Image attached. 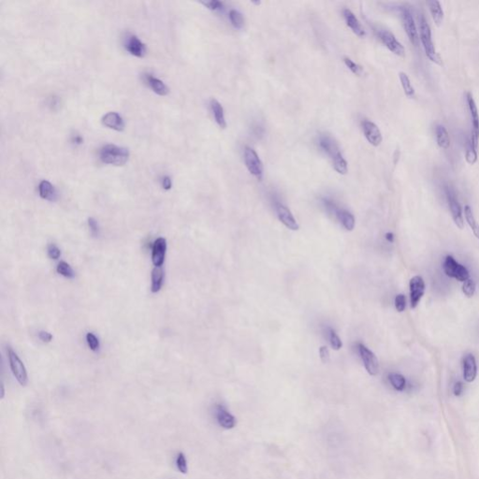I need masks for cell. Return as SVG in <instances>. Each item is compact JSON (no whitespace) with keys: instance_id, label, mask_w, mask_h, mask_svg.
Listing matches in <instances>:
<instances>
[{"instance_id":"1","label":"cell","mask_w":479,"mask_h":479,"mask_svg":"<svg viewBox=\"0 0 479 479\" xmlns=\"http://www.w3.org/2000/svg\"><path fill=\"white\" fill-rule=\"evenodd\" d=\"M318 144L323 152L329 155L334 170L340 174H346L348 172L347 162L344 158L342 153L340 152L339 147L334 140L327 134L319 136Z\"/></svg>"},{"instance_id":"2","label":"cell","mask_w":479,"mask_h":479,"mask_svg":"<svg viewBox=\"0 0 479 479\" xmlns=\"http://www.w3.org/2000/svg\"><path fill=\"white\" fill-rule=\"evenodd\" d=\"M129 150L124 147H119L115 144H107L99 151V158L103 163L123 166L128 162Z\"/></svg>"},{"instance_id":"3","label":"cell","mask_w":479,"mask_h":479,"mask_svg":"<svg viewBox=\"0 0 479 479\" xmlns=\"http://www.w3.org/2000/svg\"><path fill=\"white\" fill-rule=\"evenodd\" d=\"M420 35H421V43L424 48L425 54L427 57L433 63L441 64V59L436 53L435 47L433 45V38H432V30L430 24L427 22L424 16H421L420 20Z\"/></svg>"},{"instance_id":"4","label":"cell","mask_w":479,"mask_h":479,"mask_svg":"<svg viewBox=\"0 0 479 479\" xmlns=\"http://www.w3.org/2000/svg\"><path fill=\"white\" fill-rule=\"evenodd\" d=\"M467 103L472 123V134L469 142L473 145L475 149L478 150L479 142V113L477 103L471 93L467 94Z\"/></svg>"},{"instance_id":"5","label":"cell","mask_w":479,"mask_h":479,"mask_svg":"<svg viewBox=\"0 0 479 479\" xmlns=\"http://www.w3.org/2000/svg\"><path fill=\"white\" fill-rule=\"evenodd\" d=\"M8 358H9L10 367H11L13 376L16 378V380L18 381V383L21 386H26L27 382H28V376H27L26 369L23 365V362L18 357V355L12 350L11 347L8 348Z\"/></svg>"},{"instance_id":"6","label":"cell","mask_w":479,"mask_h":479,"mask_svg":"<svg viewBox=\"0 0 479 479\" xmlns=\"http://www.w3.org/2000/svg\"><path fill=\"white\" fill-rule=\"evenodd\" d=\"M443 268H444V273L448 277L455 278L460 282H465L469 279L468 269L463 265L458 263L454 259V257L451 256H447L444 258Z\"/></svg>"},{"instance_id":"7","label":"cell","mask_w":479,"mask_h":479,"mask_svg":"<svg viewBox=\"0 0 479 479\" xmlns=\"http://www.w3.org/2000/svg\"><path fill=\"white\" fill-rule=\"evenodd\" d=\"M245 163L248 172L257 180L261 181L263 177V164L257 152L248 146L245 148Z\"/></svg>"},{"instance_id":"8","label":"cell","mask_w":479,"mask_h":479,"mask_svg":"<svg viewBox=\"0 0 479 479\" xmlns=\"http://www.w3.org/2000/svg\"><path fill=\"white\" fill-rule=\"evenodd\" d=\"M401 16L404 30L409 38L410 41L417 46L419 42V33L412 12L407 7H402L401 8Z\"/></svg>"},{"instance_id":"9","label":"cell","mask_w":479,"mask_h":479,"mask_svg":"<svg viewBox=\"0 0 479 479\" xmlns=\"http://www.w3.org/2000/svg\"><path fill=\"white\" fill-rule=\"evenodd\" d=\"M379 38L383 42V44L394 55L401 57H405V49L402 45L401 42H399L395 36L393 35L390 31L387 30H380L378 32Z\"/></svg>"},{"instance_id":"10","label":"cell","mask_w":479,"mask_h":479,"mask_svg":"<svg viewBox=\"0 0 479 479\" xmlns=\"http://www.w3.org/2000/svg\"><path fill=\"white\" fill-rule=\"evenodd\" d=\"M358 346L366 371L371 375H376L379 371V363L376 356L363 344H359Z\"/></svg>"},{"instance_id":"11","label":"cell","mask_w":479,"mask_h":479,"mask_svg":"<svg viewBox=\"0 0 479 479\" xmlns=\"http://www.w3.org/2000/svg\"><path fill=\"white\" fill-rule=\"evenodd\" d=\"M410 304L411 308L415 309L421 301L425 293V282L421 276H414L409 283Z\"/></svg>"},{"instance_id":"12","label":"cell","mask_w":479,"mask_h":479,"mask_svg":"<svg viewBox=\"0 0 479 479\" xmlns=\"http://www.w3.org/2000/svg\"><path fill=\"white\" fill-rule=\"evenodd\" d=\"M446 198L454 222L456 224L457 227L462 229L464 226V221H463L461 207L457 199L454 191L449 187H446Z\"/></svg>"},{"instance_id":"13","label":"cell","mask_w":479,"mask_h":479,"mask_svg":"<svg viewBox=\"0 0 479 479\" xmlns=\"http://www.w3.org/2000/svg\"><path fill=\"white\" fill-rule=\"evenodd\" d=\"M363 130L365 138L373 146L376 147L381 144L383 137L380 129H378V127L374 123L368 120L363 121Z\"/></svg>"},{"instance_id":"14","label":"cell","mask_w":479,"mask_h":479,"mask_svg":"<svg viewBox=\"0 0 479 479\" xmlns=\"http://www.w3.org/2000/svg\"><path fill=\"white\" fill-rule=\"evenodd\" d=\"M167 251V241L165 238H157L153 244L152 248V262L154 267H162L165 262Z\"/></svg>"},{"instance_id":"15","label":"cell","mask_w":479,"mask_h":479,"mask_svg":"<svg viewBox=\"0 0 479 479\" xmlns=\"http://www.w3.org/2000/svg\"><path fill=\"white\" fill-rule=\"evenodd\" d=\"M463 378L468 383L475 381L478 375V365L476 358L473 354H467L462 362Z\"/></svg>"},{"instance_id":"16","label":"cell","mask_w":479,"mask_h":479,"mask_svg":"<svg viewBox=\"0 0 479 479\" xmlns=\"http://www.w3.org/2000/svg\"><path fill=\"white\" fill-rule=\"evenodd\" d=\"M275 209H276L277 216H278L279 220L287 229H289L291 230H299V225L296 221V219L294 218L291 211L287 207H286L285 205H283L281 203H276Z\"/></svg>"},{"instance_id":"17","label":"cell","mask_w":479,"mask_h":479,"mask_svg":"<svg viewBox=\"0 0 479 479\" xmlns=\"http://www.w3.org/2000/svg\"><path fill=\"white\" fill-rule=\"evenodd\" d=\"M216 419L218 424L226 430L233 429L237 424V421L233 415H231L223 405L216 407Z\"/></svg>"},{"instance_id":"18","label":"cell","mask_w":479,"mask_h":479,"mask_svg":"<svg viewBox=\"0 0 479 479\" xmlns=\"http://www.w3.org/2000/svg\"><path fill=\"white\" fill-rule=\"evenodd\" d=\"M101 122L109 129H114L116 131H123L125 129V122L123 118L119 114L115 112L106 114L105 115L102 117Z\"/></svg>"},{"instance_id":"19","label":"cell","mask_w":479,"mask_h":479,"mask_svg":"<svg viewBox=\"0 0 479 479\" xmlns=\"http://www.w3.org/2000/svg\"><path fill=\"white\" fill-rule=\"evenodd\" d=\"M125 45L128 52H129L132 56L138 57H143L146 52V47L144 45V43H142L139 39V38L136 36H129L127 38V42Z\"/></svg>"},{"instance_id":"20","label":"cell","mask_w":479,"mask_h":479,"mask_svg":"<svg viewBox=\"0 0 479 479\" xmlns=\"http://www.w3.org/2000/svg\"><path fill=\"white\" fill-rule=\"evenodd\" d=\"M343 14H344L346 25L358 37L365 36V30H364L362 23H360L358 18L355 16V14L353 12H351L350 10L345 9L343 12Z\"/></svg>"},{"instance_id":"21","label":"cell","mask_w":479,"mask_h":479,"mask_svg":"<svg viewBox=\"0 0 479 479\" xmlns=\"http://www.w3.org/2000/svg\"><path fill=\"white\" fill-rule=\"evenodd\" d=\"M336 217L338 218L340 222L342 223L343 227L346 230H353L354 228H355V217L354 215L349 212L348 211L344 210V209H340V208H337L336 210L334 211L333 212Z\"/></svg>"},{"instance_id":"22","label":"cell","mask_w":479,"mask_h":479,"mask_svg":"<svg viewBox=\"0 0 479 479\" xmlns=\"http://www.w3.org/2000/svg\"><path fill=\"white\" fill-rule=\"evenodd\" d=\"M38 194L40 198L50 201H54L57 199V191L54 186L46 180H43L38 185Z\"/></svg>"},{"instance_id":"23","label":"cell","mask_w":479,"mask_h":479,"mask_svg":"<svg viewBox=\"0 0 479 479\" xmlns=\"http://www.w3.org/2000/svg\"><path fill=\"white\" fill-rule=\"evenodd\" d=\"M211 108L212 115H213L216 124L221 129H226L227 128V122L225 119L224 109H223L222 105L216 99H211Z\"/></svg>"},{"instance_id":"24","label":"cell","mask_w":479,"mask_h":479,"mask_svg":"<svg viewBox=\"0 0 479 479\" xmlns=\"http://www.w3.org/2000/svg\"><path fill=\"white\" fill-rule=\"evenodd\" d=\"M146 82H148V84L152 88L153 91L157 95L166 96L170 92L169 87L161 80L153 77L151 74L146 75Z\"/></svg>"},{"instance_id":"25","label":"cell","mask_w":479,"mask_h":479,"mask_svg":"<svg viewBox=\"0 0 479 479\" xmlns=\"http://www.w3.org/2000/svg\"><path fill=\"white\" fill-rule=\"evenodd\" d=\"M433 20L436 25L440 26L444 21V11L439 1H429L428 3Z\"/></svg>"},{"instance_id":"26","label":"cell","mask_w":479,"mask_h":479,"mask_svg":"<svg viewBox=\"0 0 479 479\" xmlns=\"http://www.w3.org/2000/svg\"><path fill=\"white\" fill-rule=\"evenodd\" d=\"M435 135H436V141L437 144L440 148L442 149H448L450 146V138L449 134L447 132L446 129L442 125H438L435 129Z\"/></svg>"},{"instance_id":"27","label":"cell","mask_w":479,"mask_h":479,"mask_svg":"<svg viewBox=\"0 0 479 479\" xmlns=\"http://www.w3.org/2000/svg\"><path fill=\"white\" fill-rule=\"evenodd\" d=\"M151 279V291L153 293L159 292L163 285L164 270L162 267H154L153 269Z\"/></svg>"},{"instance_id":"28","label":"cell","mask_w":479,"mask_h":479,"mask_svg":"<svg viewBox=\"0 0 479 479\" xmlns=\"http://www.w3.org/2000/svg\"><path fill=\"white\" fill-rule=\"evenodd\" d=\"M388 381L390 385L397 391H403L406 387V379L402 374H396V373L388 374Z\"/></svg>"},{"instance_id":"29","label":"cell","mask_w":479,"mask_h":479,"mask_svg":"<svg viewBox=\"0 0 479 479\" xmlns=\"http://www.w3.org/2000/svg\"><path fill=\"white\" fill-rule=\"evenodd\" d=\"M399 77H400L401 84L402 86V89L404 91V94L406 95V96L409 98H415L416 91H415V89L411 83V81H410L409 77L407 76V74L404 72H400Z\"/></svg>"},{"instance_id":"30","label":"cell","mask_w":479,"mask_h":479,"mask_svg":"<svg viewBox=\"0 0 479 479\" xmlns=\"http://www.w3.org/2000/svg\"><path fill=\"white\" fill-rule=\"evenodd\" d=\"M464 215H465V219L467 221L468 225L470 226V228L472 229L475 236L479 241V225L475 218V215L473 213V211L471 209V207L468 205L465 206V208H464Z\"/></svg>"},{"instance_id":"31","label":"cell","mask_w":479,"mask_h":479,"mask_svg":"<svg viewBox=\"0 0 479 479\" xmlns=\"http://www.w3.org/2000/svg\"><path fill=\"white\" fill-rule=\"evenodd\" d=\"M57 273H59L60 275L66 277V278H69V279H72L74 276H75V272L73 269L71 268L69 263H67L66 261H60L57 267Z\"/></svg>"},{"instance_id":"32","label":"cell","mask_w":479,"mask_h":479,"mask_svg":"<svg viewBox=\"0 0 479 479\" xmlns=\"http://www.w3.org/2000/svg\"><path fill=\"white\" fill-rule=\"evenodd\" d=\"M229 17H230V21L231 24L233 25L235 28L237 29H241L243 26H244V23H245V20H244V17L243 15L236 11V10H231L230 13H229Z\"/></svg>"},{"instance_id":"33","label":"cell","mask_w":479,"mask_h":479,"mask_svg":"<svg viewBox=\"0 0 479 479\" xmlns=\"http://www.w3.org/2000/svg\"><path fill=\"white\" fill-rule=\"evenodd\" d=\"M476 289H477V285L473 279L469 278L465 282H463L462 292L464 293V295L467 296L468 298H471L475 295Z\"/></svg>"},{"instance_id":"34","label":"cell","mask_w":479,"mask_h":479,"mask_svg":"<svg viewBox=\"0 0 479 479\" xmlns=\"http://www.w3.org/2000/svg\"><path fill=\"white\" fill-rule=\"evenodd\" d=\"M328 340L330 343V345L333 349L339 350L343 346V343L339 338V336L336 334V332L332 328H328Z\"/></svg>"},{"instance_id":"35","label":"cell","mask_w":479,"mask_h":479,"mask_svg":"<svg viewBox=\"0 0 479 479\" xmlns=\"http://www.w3.org/2000/svg\"><path fill=\"white\" fill-rule=\"evenodd\" d=\"M86 343L88 347L94 352H97L99 350V346H100L99 340L92 332H88L86 334Z\"/></svg>"},{"instance_id":"36","label":"cell","mask_w":479,"mask_h":479,"mask_svg":"<svg viewBox=\"0 0 479 479\" xmlns=\"http://www.w3.org/2000/svg\"><path fill=\"white\" fill-rule=\"evenodd\" d=\"M465 158H466V161L470 165H474L478 161V150L475 149L470 142H468Z\"/></svg>"},{"instance_id":"37","label":"cell","mask_w":479,"mask_h":479,"mask_svg":"<svg viewBox=\"0 0 479 479\" xmlns=\"http://www.w3.org/2000/svg\"><path fill=\"white\" fill-rule=\"evenodd\" d=\"M176 466L180 473L186 475L188 471L187 467V459L184 455V453H179L177 459H176Z\"/></svg>"},{"instance_id":"38","label":"cell","mask_w":479,"mask_h":479,"mask_svg":"<svg viewBox=\"0 0 479 479\" xmlns=\"http://www.w3.org/2000/svg\"><path fill=\"white\" fill-rule=\"evenodd\" d=\"M344 62H345V66H346V67H347V68H348V69H349V70H350L351 71L354 73V74L359 75V76L362 74V72H363V68H362V66H360L359 64L355 63L353 60H351V59L348 58V57H345V58H344Z\"/></svg>"},{"instance_id":"39","label":"cell","mask_w":479,"mask_h":479,"mask_svg":"<svg viewBox=\"0 0 479 479\" xmlns=\"http://www.w3.org/2000/svg\"><path fill=\"white\" fill-rule=\"evenodd\" d=\"M47 253H48L49 257L51 259H54V260H57L61 257V250L59 249L58 246H56L54 244H51L48 246Z\"/></svg>"},{"instance_id":"40","label":"cell","mask_w":479,"mask_h":479,"mask_svg":"<svg viewBox=\"0 0 479 479\" xmlns=\"http://www.w3.org/2000/svg\"><path fill=\"white\" fill-rule=\"evenodd\" d=\"M406 307V299L403 294H399L395 298V308L398 312L402 313L405 310Z\"/></svg>"},{"instance_id":"41","label":"cell","mask_w":479,"mask_h":479,"mask_svg":"<svg viewBox=\"0 0 479 479\" xmlns=\"http://www.w3.org/2000/svg\"><path fill=\"white\" fill-rule=\"evenodd\" d=\"M203 5H205L208 9H210L211 11H221L224 7L222 2L221 1H217V0H211V1H208V2H203L202 3Z\"/></svg>"},{"instance_id":"42","label":"cell","mask_w":479,"mask_h":479,"mask_svg":"<svg viewBox=\"0 0 479 479\" xmlns=\"http://www.w3.org/2000/svg\"><path fill=\"white\" fill-rule=\"evenodd\" d=\"M88 227L91 230V232L93 234L94 236H98L99 235V228H98V225L96 221V219H94L93 217H90L88 219Z\"/></svg>"},{"instance_id":"43","label":"cell","mask_w":479,"mask_h":479,"mask_svg":"<svg viewBox=\"0 0 479 479\" xmlns=\"http://www.w3.org/2000/svg\"><path fill=\"white\" fill-rule=\"evenodd\" d=\"M319 355H320V359L321 361L324 363H327L329 362V359H330V355H329V351L327 349V346H321L320 349H319Z\"/></svg>"},{"instance_id":"44","label":"cell","mask_w":479,"mask_h":479,"mask_svg":"<svg viewBox=\"0 0 479 479\" xmlns=\"http://www.w3.org/2000/svg\"><path fill=\"white\" fill-rule=\"evenodd\" d=\"M38 338L39 340H41L43 343H50L53 340V335L48 331L40 330L38 332Z\"/></svg>"},{"instance_id":"45","label":"cell","mask_w":479,"mask_h":479,"mask_svg":"<svg viewBox=\"0 0 479 479\" xmlns=\"http://www.w3.org/2000/svg\"><path fill=\"white\" fill-rule=\"evenodd\" d=\"M462 392H463V385H462L461 382L458 381V382L455 383L454 387H453V393H454L455 396L459 397V396H460L462 394Z\"/></svg>"},{"instance_id":"46","label":"cell","mask_w":479,"mask_h":479,"mask_svg":"<svg viewBox=\"0 0 479 479\" xmlns=\"http://www.w3.org/2000/svg\"><path fill=\"white\" fill-rule=\"evenodd\" d=\"M172 187V180L169 176H165L162 179V187H163L165 190H170L171 188Z\"/></svg>"},{"instance_id":"47","label":"cell","mask_w":479,"mask_h":479,"mask_svg":"<svg viewBox=\"0 0 479 479\" xmlns=\"http://www.w3.org/2000/svg\"><path fill=\"white\" fill-rule=\"evenodd\" d=\"M72 141L75 142V143H77V144H80V143H82V138L81 136H79V135H75L72 138Z\"/></svg>"},{"instance_id":"48","label":"cell","mask_w":479,"mask_h":479,"mask_svg":"<svg viewBox=\"0 0 479 479\" xmlns=\"http://www.w3.org/2000/svg\"><path fill=\"white\" fill-rule=\"evenodd\" d=\"M386 239L387 240V241H388V242L392 243V242H393V240H394V235H393L392 233H386Z\"/></svg>"},{"instance_id":"49","label":"cell","mask_w":479,"mask_h":479,"mask_svg":"<svg viewBox=\"0 0 479 479\" xmlns=\"http://www.w3.org/2000/svg\"><path fill=\"white\" fill-rule=\"evenodd\" d=\"M1 390H2V395H1V397L3 398L4 397V392H5V391H4V386H3V385H2V386H1Z\"/></svg>"}]
</instances>
